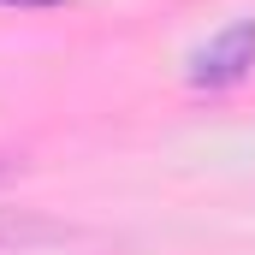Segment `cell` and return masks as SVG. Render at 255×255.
Instances as JSON below:
<instances>
[{
	"mask_svg": "<svg viewBox=\"0 0 255 255\" xmlns=\"http://www.w3.org/2000/svg\"><path fill=\"white\" fill-rule=\"evenodd\" d=\"M6 172H12V166H0V178H6Z\"/></svg>",
	"mask_w": 255,
	"mask_h": 255,
	"instance_id": "4",
	"label": "cell"
},
{
	"mask_svg": "<svg viewBox=\"0 0 255 255\" xmlns=\"http://www.w3.org/2000/svg\"><path fill=\"white\" fill-rule=\"evenodd\" d=\"M255 65V18H238V24H226L190 65V83L196 89H232V83H244Z\"/></svg>",
	"mask_w": 255,
	"mask_h": 255,
	"instance_id": "1",
	"label": "cell"
},
{
	"mask_svg": "<svg viewBox=\"0 0 255 255\" xmlns=\"http://www.w3.org/2000/svg\"><path fill=\"white\" fill-rule=\"evenodd\" d=\"M65 226L36 220V214H0V250H30V244H60Z\"/></svg>",
	"mask_w": 255,
	"mask_h": 255,
	"instance_id": "2",
	"label": "cell"
},
{
	"mask_svg": "<svg viewBox=\"0 0 255 255\" xmlns=\"http://www.w3.org/2000/svg\"><path fill=\"white\" fill-rule=\"evenodd\" d=\"M0 6H60V0H0Z\"/></svg>",
	"mask_w": 255,
	"mask_h": 255,
	"instance_id": "3",
	"label": "cell"
}]
</instances>
